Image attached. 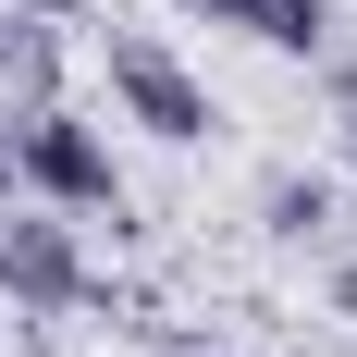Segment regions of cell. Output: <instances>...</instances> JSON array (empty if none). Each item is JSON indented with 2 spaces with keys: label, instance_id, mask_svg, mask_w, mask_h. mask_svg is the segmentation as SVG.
<instances>
[{
  "label": "cell",
  "instance_id": "obj_1",
  "mask_svg": "<svg viewBox=\"0 0 357 357\" xmlns=\"http://www.w3.org/2000/svg\"><path fill=\"white\" fill-rule=\"evenodd\" d=\"M13 185H25L37 210H123V173H111V148L86 136L62 99L13 123Z\"/></svg>",
  "mask_w": 357,
  "mask_h": 357
},
{
  "label": "cell",
  "instance_id": "obj_2",
  "mask_svg": "<svg viewBox=\"0 0 357 357\" xmlns=\"http://www.w3.org/2000/svg\"><path fill=\"white\" fill-rule=\"evenodd\" d=\"M0 296H13V308H37V321H62V308H86V296H99L62 210H13V222H0Z\"/></svg>",
  "mask_w": 357,
  "mask_h": 357
},
{
  "label": "cell",
  "instance_id": "obj_3",
  "mask_svg": "<svg viewBox=\"0 0 357 357\" xmlns=\"http://www.w3.org/2000/svg\"><path fill=\"white\" fill-rule=\"evenodd\" d=\"M111 99H123V123H148L160 148H197V136H210V86H197L160 37H111Z\"/></svg>",
  "mask_w": 357,
  "mask_h": 357
},
{
  "label": "cell",
  "instance_id": "obj_4",
  "mask_svg": "<svg viewBox=\"0 0 357 357\" xmlns=\"http://www.w3.org/2000/svg\"><path fill=\"white\" fill-rule=\"evenodd\" d=\"M0 99L13 111L62 99V37H50V13H0Z\"/></svg>",
  "mask_w": 357,
  "mask_h": 357
},
{
  "label": "cell",
  "instance_id": "obj_5",
  "mask_svg": "<svg viewBox=\"0 0 357 357\" xmlns=\"http://www.w3.org/2000/svg\"><path fill=\"white\" fill-rule=\"evenodd\" d=\"M222 25H247L259 50H321V37H333V0H222Z\"/></svg>",
  "mask_w": 357,
  "mask_h": 357
},
{
  "label": "cell",
  "instance_id": "obj_6",
  "mask_svg": "<svg viewBox=\"0 0 357 357\" xmlns=\"http://www.w3.org/2000/svg\"><path fill=\"white\" fill-rule=\"evenodd\" d=\"M321 222H333V185H308V173L271 185V234H321Z\"/></svg>",
  "mask_w": 357,
  "mask_h": 357
},
{
  "label": "cell",
  "instance_id": "obj_7",
  "mask_svg": "<svg viewBox=\"0 0 357 357\" xmlns=\"http://www.w3.org/2000/svg\"><path fill=\"white\" fill-rule=\"evenodd\" d=\"M13 197H25V185H13V111H0V210H13Z\"/></svg>",
  "mask_w": 357,
  "mask_h": 357
},
{
  "label": "cell",
  "instance_id": "obj_8",
  "mask_svg": "<svg viewBox=\"0 0 357 357\" xmlns=\"http://www.w3.org/2000/svg\"><path fill=\"white\" fill-rule=\"evenodd\" d=\"M333 308H345V321H357V259H345V271H333Z\"/></svg>",
  "mask_w": 357,
  "mask_h": 357
},
{
  "label": "cell",
  "instance_id": "obj_9",
  "mask_svg": "<svg viewBox=\"0 0 357 357\" xmlns=\"http://www.w3.org/2000/svg\"><path fill=\"white\" fill-rule=\"evenodd\" d=\"M13 13H50V25H62V13H86V0H13Z\"/></svg>",
  "mask_w": 357,
  "mask_h": 357
},
{
  "label": "cell",
  "instance_id": "obj_10",
  "mask_svg": "<svg viewBox=\"0 0 357 357\" xmlns=\"http://www.w3.org/2000/svg\"><path fill=\"white\" fill-rule=\"evenodd\" d=\"M345 173H357V99H345Z\"/></svg>",
  "mask_w": 357,
  "mask_h": 357
},
{
  "label": "cell",
  "instance_id": "obj_11",
  "mask_svg": "<svg viewBox=\"0 0 357 357\" xmlns=\"http://www.w3.org/2000/svg\"><path fill=\"white\" fill-rule=\"evenodd\" d=\"M185 13H222V0H185Z\"/></svg>",
  "mask_w": 357,
  "mask_h": 357
},
{
  "label": "cell",
  "instance_id": "obj_12",
  "mask_svg": "<svg viewBox=\"0 0 357 357\" xmlns=\"http://www.w3.org/2000/svg\"><path fill=\"white\" fill-rule=\"evenodd\" d=\"M173 357H210V345H173Z\"/></svg>",
  "mask_w": 357,
  "mask_h": 357
}]
</instances>
